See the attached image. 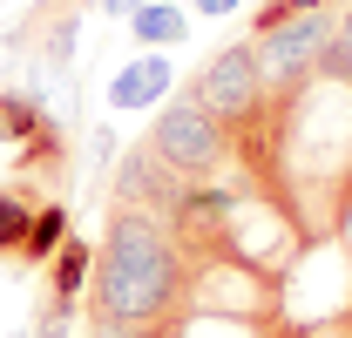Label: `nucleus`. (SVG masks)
Segmentation results:
<instances>
[{
  "label": "nucleus",
  "mask_w": 352,
  "mask_h": 338,
  "mask_svg": "<svg viewBox=\"0 0 352 338\" xmlns=\"http://www.w3.org/2000/svg\"><path fill=\"white\" fill-rule=\"evenodd\" d=\"M190 297V264L170 237V216L142 203H109V230L88 271V325L95 338H149Z\"/></svg>",
  "instance_id": "nucleus-1"
},
{
  "label": "nucleus",
  "mask_w": 352,
  "mask_h": 338,
  "mask_svg": "<svg viewBox=\"0 0 352 338\" xmlns=\"http://www.w3.org/2000/svg\"><path fill=\"white\" fill-rule=\"evenodd\" d=\"M190 102H197L204 115H217V128L230 135V142H244V135L264 122V75H258V47H251V41L217 47V54L197 68V82H190Z\"/></svg>",
  "instance_id": "nucleus-2"
},
{
  "label": "nucleus",
  "mask_w": 352,
  "mask_h": 338,
  "mask_svg": "<svg viewBox=\"0 0 352 338\" xmlns=\"http://www.w3.org/2000/svg\"><path fill=\"white\" fill-rule=\"evenodd\" d=\"M332 41H339V7H318V14H298V21H285V27H271V34H251L258 75H264V102L305 88L311 75L325 68Z\"/></svg>",
  "instance_id": "nucleus-3"
},
{
  "label": "nucleus",
  "mask_w": 352,
  "mask_h": 338,
  "mask_svg": "<svg viewBox=\"0 0 352 338\" xmlns=\"http://www.w3.org/2000/svg\"><path fill=\"white\" fill-rule=\"evenodd\" d=\"M149 149H156L183 183H217L223 169H230V135H223L217 115H204L190 95L163 102V115L149 128Z\"/></svg>",
  "instance_id": "nucleus-4"
},
{
  "label": "nucleus",
  "mask_w": 352,
  "mask_h": 338,
  "mask_svg": "<svg viewBox=\"0 0 352 338\" xmlns=\"http://www.w3.org/2000/svg\"><path fill=\"white\" fill-rule=\"evenodd\" d=\"M183 176H176L149 142H135L129 156H122V169H116V183H109V203H142V210H156V216H170L176 203H183Z\"/></svg>",
  "instance_id": "nucleus-5"
},
{
  "label": "nucleus",
  "mask_w": 352,
  "mask_h": 338,
  "mask_svg": "<svg viewBox=\"0 0 352 338\" xmlns=\"http://www.w3.org/2000/svg\"><path fill=\"white\" fill-rule=\"evenodd\" d=\"M170 82H176V68L156 54V47H142L135 61H122V68H116V82H109V109H116V115L163 109V102H170Z\"/></svg>",
  "instance_id": "nucleus-6"
},
{
  "label": "nucleus",
  "mask_w": 352,
  "mask_h": 338,
  "mask_svg": "<svg viewBox=\"0 0 352 338\" xmlns=\"http://www.w3.org/2000/svg\"><path fill=\"white\" fill-rule=\"evenodd\" d=\"M47 271H54V278H47V311H54V318H68V311H75V297L88 291V271H95V244L68 230V244L47 257Z\"/></svg>",
  "instance_id": "nucleus-7"
},
{
  "label": "nucleus",
  "mask_w": 352,
  "mask_h": 338,
  "mask_svg": "<svg viewBox=\"0 0 352 338\" xmlns=\"http://www.w3.org/2000/svg\"><path fill=\"white\" fill-rule=\"evenodd\" d=\"M129 34L142 47H156V54H170V47L190 41V14H183L176 0H142V7L129 14Z\"/></svg>",
  "instance_id": "nucleus-8"
},
{
  "label": "nucleus",
  "mask_w": 352,
  "mask_h": 338,
  "mask_svg": "<svg viewBox=\"0 0 352 338\" xmlns=\"http://www.w3.org/2000/svg\"><path fill=\"white\" fill-rule=\"evenodd\" d=\"M68 244V203L61 196H47V203H34V223H28V244H21V264H34V271H47V257Z\"/></svg>",
  "instance_id": "nucleus-9"
},
{
  "label": "nucleus",
  "mask_w": 352,
  "mask_h": 338,
  "mask_svg": "<svg viewBox=\"0 0 352 338\" xmlns=\"http://www.w3.org/2000/svg\"><path fill=\"white\" fill-rule=\"evenodd\" d=\"M47 122H54V115L41 109V95H21V88H0V135H7V142H34V135H41Z\"/></svg>",
  "instance_id": "nucleus-10"
},
{
  "label": "nucleus",
  "mask_w": 352,
  "mask_h": 338,
  "mask_svg": "<svg viewBox=\"0 0 352 338\" xmlns=\"http://www.w3.org/2000/svg\"><path fill=\"white\" fill-rule=\"evenodd\" d=\"M28 223H34V203H28L21 190H0V257H21Z\"/></svg>",
  "instance_id": "nucleus-11"
},
{
  "label": "nucleus",
  "mask_w": 352,
  "mask_h": 338,
  "mask_svg": "<svg viewBox=\"0 0 352 338\" xmlns=\"http://www.w3.org/2000/svg\"><path fill=\"white\" fill-rule=\"evenodd\" d=\"M318 7H339V0H264L258 21H251V34H271V27H285V21H298V14H318Z\"/></svg>",
  "instance_id": "nucleus-12"
},
{
  "label": "nucleus",
  "mask_w": 352,
  "mask_h": 338,
  "mask_svg": "<svg viewBox=\"0 0 352 338\" xmlns=\"http://www.w3.org/2000/svg\"><path fill=\"white\" fill-rule=\"evenodd\" d=\"M332 54L352 68V0H339V41H332Z\"/></svg>",
  "instance_id": "nucleus-13"
},
{
  "label": "nucleus",
  "mask_w": 352,
  "mask_h": 338,
  "mask_svg": "<svg viewBox=\"0 0 352 338\" xmlns=\"http://www.w3.org/2000/svg\"><path fill=\"white\" fill-rule=\"evenodd\" d=\"M190 7H197V14H204V21H223V14H237V7H244V0H190Z\"/></svg>",
  "instance_id": "nucleus-14"
},
{
  "label": "nucleus",
  "mask_w": 352,
  "mask_h": 338,
  "mask_svg": "<svg viewBox=\"0 0 352 338\" xmlns=\"http://www.w3.org/2000/svg\"><path fill=\"white\" fill-rule=\"evenodd\" d=\"M95 7H102L109 21H129V14H135V7H142V0H95Z\"/></svg>",
  "instance_id": "nucleus-15"
}]
</instances>
